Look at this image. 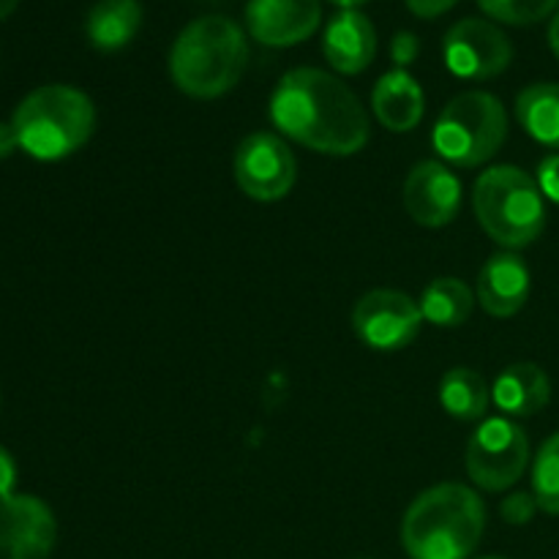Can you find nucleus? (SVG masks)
Listing matches in <instances>:
<instances>
[{
  "instance_id": "22",
  "label": "nucleus",
  "mask_w": 559,
  "mask_h": 559,
  "mask_svg": "<svg viewBox=\"0 0 559 559\" xmlns=\"http://www.w3.org/2000/svg\"><path fill=\"white\" fill-rule=\"evenodd\" d=\"M533 495L540 511L559 516V431L540 445L535 456Z\"/></svg>"
},
{
  "instance_id": "13",
  "label": "nucleus",
  "mask_w": 559,
  "mask_h": 559,
  "mask_svg": "<svg viewBox=\"0 0 559 559\" xmlns=\"http://www.w3.org/2000/svg\"><path fill=\"white\" fill-rule=\"evenodd\" d=\"M322 22L320 0H249L246 27L265 47H295L317 33Z\"/></svg>"
},
{
  "instance_id": "16",
  "label": "nucleus",
  "mask_w": 559,
  "mask_h": 559,
  "mask_svg": "<svg viewBox=\"0 0 559 559\" xmlns=\"http://www.w3.org/2000/svg\"><path fill=\"white\" fill-rule=\"evenodd\" d=\"M371 109L388 131H413L426 112L424 87L407 69L388 71L371 91Z\"/></svg>"
},
{
  "instance_id": "27",
  "label": "nucleus",
  "mask_w": 559,
  "mask_h": 559,
  "mask_svg": "<svg viewBox=\"0 0 559 559\" xmlns=\"http://www.w3.org/2000/svg\"><path fill=\"white\" fill-rule=\"evenodd\" d=\"M404 3H407V9L413 11L415 16H420V20H435V16L448 14L459 0H404Z\"/></svg>"
},
{
  "instance_id": "12",
  "label": "nucleus",
  "mask_w": 559,
  "mask_h": 559,
  "mask_svg": "<svg viewBox=\"0 0 559 559\" xmlns=\"http://www.w3.org/2000/svg\"><path fill=\"white\" fill-rule=\"evenodd\" d=\"M404 207L420 227H445L459 216L462 183L445 164H415L404 180Z\"/></svg>"
},
{
  "instance_id": "28",
  "label": "nucleus",
  "mask_w": 559,
  "mask_h": 559,
  "mask_svg": "<svg viewBox=\"0 0 559 559\" xmlns=\"http://www.w3.org/2000/svg\"><path fill=\"white\" fill-rule=\"evenodd\" d=\"M14 484H16V464L11 459V453L0 445V500L14 495Z\"/></svg>"
},
{
  "instance_id": "14",
  "label": "nucleus",
  "mask_w": 559,
  "mask_h": 559,
  "mask_svg": "<svg viewBox=\"0 0 559 559\" xmlns=\"http://www.w3.org/2000/svg\"><path fill=\"white\" fill-rule=\"evenodd\" d=\"M322 52L331 69L338 74L355 76L374 63L377 31L374 22L358 9H338L331 16L322 38Z\"/></svg>"
},
{
  "instance_id": "6",
  "label": "nucleus",
  "mask_w": 559,
  "mask_h": 559,
  "mask_svg": "<svg viewBox=\"0 0 559 559\" xmlns=\"http://www.w3.org/2000/svg\"><path fill=\"white\" fill-rule=\"evenodd\" d=\"M508 136V112L497 96L486 91L459 93L437 118L431 142L453 167H480L497 156Z\"/></svg>"
},
{
  "instance_id": "21",
  "label": "nucleus",
  "mask_w": 559,
  "mask_h": 559,
  "mask_svg": "<svg viewBox=\"0 0 559 559\" xmlns=\"http://www.w3.org/2000/svg\"><path fill=\"white\" fill-rule=\"evenodd\" d=\"M440 404L451 418L480 420L491 404V391L484 377L467 366L445 371L440 382Z\"/></svg>"
},
{
  "instance_id": "30",
  "label": "nucleus",
  "mask_w": 559,
  "mask_h": 559,
  "mask_svg": "<svg viewBox=\"0 0 559 559\" xmlns=\"http://www.w3.org/2000/svg\"><path fill=\"white\" fill-rule=\"evenodd\" d=\"M549 47H551V52H555L559 58V11H557L555 20H551V25H549Z\"/></svg>"
},
{
  "instance_id": "3",
  "label": "nucleus",
  "mask_w": 559,
  "mask_h": 559,
  "mask_svg": "<svg viewBox=\"0 0 559 559\" xmlns=\"http://www.w3.org/2000/svg\"><path fill=\"white\" fill-rule=\"evenodd\" d=\"M486 530L484 500L469 486L440 484L407 508L402 544L409 559H467Z\"/></svg>"
},
{
  "instance_id": "9",
  "label": "nucleus",
  "mask_w": 559,
  "mask_h": 559,
  "mask_svg": "<svg viewBox=\"0 0 559 559\" xmlns=\"http://www.w3.org/2000/svg\"><path fill=\"white\" fill-rule=\"evenodd\" d=\"M420 325L424 314L418 300L399 289H371L353 309V328L358 338L380 353H396L413 344Z\"/></svg>"
},
{
  "instance_id": "18",
  "label": "nucleus",
  "mask_w": 559,
  "mask_h": 559,
  "mask_svg": "<svg viewBox=\"0 0 559 559\" xmlns=\"http://www.w3.org/2000/svg\"><path fill=\"white\" fill-rule=\"evenodd\" d=\"M142 25V5L136 0H98L85 20L87 41L98 52H120L134 41Z\"/></svg>"
},
{
  "instance_id": "4",
  "label": "nucleus",
  "mask_w": 559,
  "mask_h": 559,
  "mask_svg": "<svg viewBox=\"0 0 559 559\" xmlns=\"http://www.w3.org/2000/svg\"><path fill=\"white\" fill-rule=\"evenodd\" d=\"M11 126L27 156L60 162L91 140L96 107L80 87L44 85L22 98Z\"/></svg>"
},
{
  "instance_id": "10",
  "label": "nucleus",
  "mask_w": 559,
  "mask_h": 559,
  "mask_svg": "<svg viewBox=\"0 0 559 559\" xmlns=\"http://www.w3.org/2000/svg\"><path fill=\"white\" fill-rule=\"evenodd\" d=\"M442 58L462 80H491L511 66L513 44L495 22L467 16L445 33Z\"/></svg>"
},
{
  "instance_id": "1",
  "label": "nucleus",
  "mask_w": 559,
  "mask_h": 559,
  "mask_svg": "<svg viewBox=\"0 0 559 559\" xmlns=\"http://www.w3.org/2000/svg\"><path fill=\"white\" fill-rule=\"evenodd\" d=\"M271 120L284 136L325 156H353L369 142V115L338 76L300 66L278 80Z\"/></svg>"
},
{
  "instance_id": "26",
  "label": "nucleus",
  "mask_w": 559,
  "mask_h": 559,
  "mask_svg": "<svg viewBox=\"0 0 559 559\" xmlns=\"http://www.w3.org/2000/svg\"><path fill=\"white\" fill-rule=\"evenodd\" d=\"M418 49H420L418 36H413V33H407V31L396 33V38H393V44H391V55H393V60L399 63V69H404L407 63H413V60L418 58Z\"/></svg>"
},
{
  "instance_id": "32",
  "label": "nucleus",
  "mask_w": 559,
  "mask_h": 559,
  "mask_svg": "<svg viewBox=\"0 0 559 559\" xmlns=\"http://www.w3.org/2000/svg\"><path fill=\"white\" fill-rule=\"evenodd\" d=\"M328 3L338 5V9H358V5H364L366 0H328Z\"/></svg>"
},
{
  "instance_id": "5",
  "label": "nucleus",
  "mask_w": 559,
  "mask_h": 559,
  "mask_svg": "<svg viewBox=\"0 0 559 559\" xmlns=\"http://www.w3.org/2000/svg\"><path fill=\"white\" fill-rule=\"evenodd\" d=\"M473 207L484 233L506 249H524L535 243L546 227L538 180L513 164H500L480 173L475 180Z\"/></svg>"
},
{
  "instance_id": "11",
  "label": "nucleus",
  "mask_w": 559,
  "mask_h": 559,
  "mask_svg": "<svg viewBox=\"0 0 559 559\" xmlns=\"http://www.w3.org/2000/svg\"><path fill=\"white\" fill-rule=\"evenodd\" d=\"M58 522L44 500L11 495L0 500V559H49Z\"/></svg>"
},
{
  "instance_id": "20",
  "label": "nucleus",
  "mask_w": 559,
  "mask_h": 559,
  "mask_svg": "<svg viewBox=\"0 0 559 559\" xmlns=\"http://www.w3.org/2000/svg\"><path fill=\"white\" fill-rule=\"evenodd\" d=\"M418 306L424 322H431L437 328H459L473 314L475 295L462 278L442 276L424 289Z\"/></svg>"
},
{
  "instance_id": "2",
  "label": "nucleus",
  "mask_w": 559,
  "mask_h": 559,
  "mask_svg": "<svg viewBox=\"0 0 559 559\" xmlns=\"http://www.w3.org/2000/svg\"><path fill=\"white\" fill-rule=\"evenodd\" d=\"M249 66V41L238 22L207 14L189 22L169 49V76L191 98L233 91Z\"/></svg>"
},
{
  "instance_id": "31",
  "label": "nucleus",
  "mask_w": 559,
  "mask_h": 559,
  "mask_svg": "<svg viewBox=\"0 0 559 559\" xmlns=\"http://www.w3.org/2000/svg\"><path fill=\"white\" fill-rule=\"evenodd\" d=\"M16 5H20V0H0V20H5L9 14H14Z\"/></svg>"
},
{
  "instance_id": "19",
  "label": "nucleus",
  "mask_w": 559,
  "mask_h": 559,
  "mask_svg": "<svg viewBox=\"0 0 559 559\" xmlns=\"http://www.w3.org/2000/svg\"><path fill=\"white\" fill-rule=\"evenodd\" d=\"M516 120L535 142L559 151V82H535L516 96Z\"/></svg>"
},
{
  "instance_id": "29",
  "label": "nucleus",
  "mask_w": 559,
  "mask_h": 559,
  "mask_svg": "<svg viewBox=\"0 0 559 559\" xmlns=\"http://www.w3.org/2000/svg\"><path fill=\"white\" fill-rule=\"evenodd\" d=\"M16 147H20V140H16L14 126L0 120V158H9Z\"/></svg>"
},
{
  "instance_id": "23",
  "label": "nucleus",
  "mask_w": 559,
  "mask_h": 559,
  "mask_svg": "<svg viewBox=\"0 0 559 559\" xmlns=\"http://www.w3.org/2000/svg\"><path fill=\"white\" fill-rule=\"evenodd\" d=\"M486 16L506 25H535L555 14L559 0H478Z\"/></svg>"
},
{
  "instance_id": "15",
  "label": "nucleus",
  "mask_w": 559,
  "mask_h": 559,
  "mask_svg": "<svg viewBox=\"0 0 559 559\" xmlns=\"http://www.w3.org/2000/svg\"><path fill=\"white\" fill-rule=\"evenodd\" d=\"M530 287L533 278L527 262L513 251H497L478 273V304L484 306L486 314L506 320L524 309Z\"/></svg>"
},
{
  "instance_id": "25",
  "label": "nucleus",
  "mask_w": 559,
  "mask_h": 559,
  "mask_svg": "<svg viewBox=\"0 0 559 559\" xmlns=\"http://www.w3.org/2000/svg\"><path fill=\"white\" fill-rule=\"evenodd\" d=\"M538 189L559 205V153H551L538 164Z\"/></svg>"
},
{
  "instance_id": "8",
  "label": "nucleus",
  "mask_w": 559,
  "mask_h": 559,
  "mask_svg": "<svg viewBox=\"0 0 559 559\" xmlns=\"http://www.w3.org/2000/svg\"><path fill=\"white\" fill-rule=\"evenodd\" d=\"M233 173L235 183L249 200L278 202L298 180V162L282 136L273 131H254L235 151Z\"/></svg>"
},
{
  "instance_id": "24",
  "label": "nucleus",
  "mask_w": 559,
  "mask_h": 559,
  "mask_svg": "<svg viewBox=\"0 0 559 559\" xmlns=\"http://www.w3.org/2000/svg\"><path fill=\"white\" fill-rule=\"evenodd\" d=\"M502 519L513 527H522V524H530L538 513V500L535 495H527V491H516V495H508L500 506Z\"/></svg>"
},
{
  "instance_id": "17",
  "label": "nucleus",
  "mask_w": 559,
  "mask_h": 559,
  "mask_svg": "<svg viewBox=\"0 0 559 559\" xmlns=\"http://www.w3.org/2000/svg\"><path fill=\"white\" fill-rule=\"evenodd\" d=\"M491 402L511 418L538 415L551 402L549 374L538 364H513L491 385Z\"/></svg>"
},
{
  "instance_id": "7",
  "label": "nucleus",
  "mask_w": 559,
  "mask_h": 559,
  "mask_svg": "<svg viewBox=\"0 0 559 559\" xmlns=\"http://www.w3.org/2000/svg\"><path fill=\"white\" fill-rule=\"evenodd\" d=\"M530 464L527 431L511 418H489L467 445V473L484 491H506Z\"/></svg>"
},
{
  "instance_id": "33",
  "label": "nucleus",
  "mask_w": 559,
  "mask_h": 559,
  "mask_svg": "<svg viewBox=\"0 0 559 559\" xmlns=\"http://www.w3.org/2000/svg\"><path fill=\"white\" fill-rule=\"evenodd\" d=\"M484 559H506V557H484Z\"/></svg>"
}]
</instances>
